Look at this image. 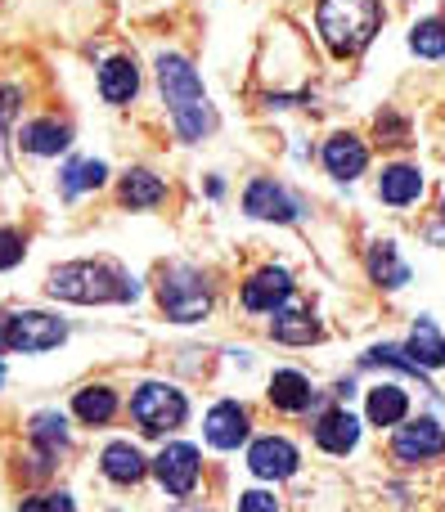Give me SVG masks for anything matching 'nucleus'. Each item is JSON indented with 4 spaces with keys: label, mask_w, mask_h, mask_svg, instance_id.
<instances>
[{
    "label": "nucleus",
    "mask_w": 445,
    "mask_h": 512,
    "mask_svg": "<svg viewBox=\"0 0 445 512\" xmlns=\"http://www.w3.org/2000/svg\"><path fill=\"white\" fill-rule=\"evenodd\" d=\"M158 95L167 104V117L185 144H203L216 131V108L203 90L198 68L185 54H158Z\"/></svg>",
    "instance_id": "f257e3e1"
},
{
    "label": "nucleus",
    "mask_w": 445,
    "mask_h": 512,
    "mask_svg": "<svg viewBox=\"0 0 445 512\" xmlns=\"http://www.w3.org/2000/svg\"><path fill=\"white\" fill-rule=\"evenodd\" d=\"M45 292L54 301H72V306H126L140 297V283L131 270L113 261H63L50 270Z\"/></svg>",
    "instance_id": "f03ea898"
},
{
    "label": "nucleus",
    "mask_w": 445,
    "mask_h": 512,
    "mask_svg": "<svg viewBox=\"0 0 445 512\" xmlns=\"http://www.w3.org/2000/svg\"><path fill=\"white\" fill-rule=\"evenodd\" d=\"M378 27H383L378 0H320L315 5V32L333 59H356L360 50H369Z\"/></svg>",
    "instance_id": "7ed1b4c3"
},
{
    "label": "nucleus",
    "mask_w": 445,
    "mask_h": 512,
    "mask_svg": "<svg viewBox=\"0 0 445 512\" xmlns=\"http://www.w3.org/2000/svg\"><path fill=\"white\" fill-rule=\"evenodd\" d=\"M158 306L171 324H198L212 315V288L194 265H162L158 274Z\"/></svg>",
    "instance_id": "20e7f679"
},
{
    "label": "nucleus",
    "mask_w": 445,
    "mask_h": 512,
    "mask_svg": "<svg viewBox=\"0 0 445 512\" xmlns=\"http://www.w3.org/2000/svg\"><path fill=\"white\" fill-rule=\"evenodd\" d=\"M131 418L140 423L144 436H167L176 427H185L189 418V400L180 387L171 382H140L131 396Z\"/></svg>",
    "instance_id": "39448f33"
},
{
    "label": "nucleus",
    "mask_w": 445,
    "mask_h": 512,
    "mask_svg": "<svg viewBox=\"0 0 445 512\" xmlns=\"http://www.w3.org/2000/svg\"><path fill=\"white\" fill-rule=\"evenodd\" d=\"M68 337V324L45 310H14L0 315V351H23V355H41Z\"/></svg>",
    "instance_id": "423d86ee"
},
{
    "label": "nucleus",
    "mask_w": 445,
    "mask_h": 512,
    "mask_svg": "<svg viewBox=\"0 0 445 512\" xmlns=\"http://www.w3.org/2000/svg\"><path fill=\"white\" fill-rule=\"evenodd\" d=\"M243 212L252 216V221H275V225H293L297 216H302V198L293 194L288 185H279V180L270 176H257L248 189H243Z\"/></svg>",
    "instance_id": "0eeeda50"
},
{
    "label": "nucleus",
    "mask_w": 445,
    "mask_h": 512,
    "mask_svg": "<svg viewBox=\"0 0 445 512\" xmlns=\"http://www.w3.org/2000/svg\"><path fill=\"white\" fill-rule=\"evenodd\" d=\"M198 472H203V463H198V450L189 441L162 445V454L153 459V477H158V486L167 490L171 499H189V495H194Z\"/></svg>",
    "instance_id": "6e6552de"
},
{
    "label": "nucleus",
    "mask_w": 445,
    "mask_h": 512,
    "mask_svg": "<svg viewBox=\"0 0 445 512\" xmlns=\"http://www.w3.org/2000/svg\"><path fill=\"white\" fill-rule=\"evenodd\" d=\"M445 454V427L437 418H414V423L396 427L392 436V459L405 463V468H419V463H432Z\"/></svg>",
    "instance_id": "1a4fd4ad"
},
{
    "label": "nucleus",
    "mask_w": 445,
    "mask_h": 512,
    "mask_svg": "<svg viewBox=\"0 0 445 512\" xmlns=\"http://www.w3.org/2000/svg\"><path fill=\"white\" fill-rule=\"evenodd\" d=\"M288 297H293V274H288L284 265H261L239 292V301H243L248 315H275Z\"/></svg>",
    "instance_id": "9d476101"
},
{
    "label": "nucleus",
    "mask_w": 445,
    "mask_h": 512,
    "mask_svg": "<svg viewBox=\"0 0 445 512\" xmlns=\"http://www.w3.org/2000/svg\"><path fill=\"white\" fill-rule=\"evenodd\" d=\"M297 468H302V454H297V445L288 441V436H261V441H252V450H248V472L252 477L288 481Z\"/></svg>",
    "instance_id": "9b49d317"
},
{
    "label": "nucleus",
    "mask_w": 445,
    "mask_h": 512,
    "mask_svg": "<svg viewBox=\"0 0 445 512\" xmlns=\"http://www.w3.org/2000/svg\"><path fill=\"white\" fill-rule=\"evenodd\" d=\"M320 158H324V171H329L333 180L351 185V180H360L365 176V167H369V144L360 140V135H351V131H338V135L324 140Z\"/></svg>",
    "instance_id": "f8f14e48"
},
{
    "label": "nucleus",
    "mask_w": 445,
    "mask_h": 512,
    "mask_svg": "<svg viewBox=\"0 0 445 512\" xmlns=\"http://www.w3.org/2000/svg\"><path fill=\"white\" fill-rule=\"evenodd\" d=\"M252 432V418L239 400H221V405L207 409V423H203V436L212 450H239Z\"/></svg>",
    "instance_id": "ddd939ff"
},
{
    "label": "nucleus",
    "mask_w": 445,
    "mask_h": 512,
    "mask_svg": "<svg viewBox=\"0 0 445 512\" xmlns=\"http://www.w3.org/2000/svg\"><path fill=\"white\" fill-rule=\"evenodd\" d=\"M135 95H140V63L131 54L104 59V68H99V99L108 108H126V104H135Z\"/></svg>",
    "instance_id": "4468645a"
},
{
    "label": "nucleus",
    "mask_w": 445,
    "mask_h": 512,
    "mask_svg": "<svg viewBox=\"0 0 445 512\" xmlns=\"http://www.w3.org/2000/svg\"><path fill=\"white\" fill-rule=\"evenodd\" d=\"M18 149L32 153V158H59L72 149V126L59 117H32V122L18 126Z\"/></svg>",
    "instance_id": "2eb2a0df"
},
{
    "label": "nucleus",
    "mask_w": 445,
    "mask_h": 512,
    "mask_svg": "<svg viewBox=\"0 0 445 512\" xmlns=\"http://www.w3.org/2000/svg\"><path fill=\"white\" fill-rule=\"evenodd\" d=\"M315 445L333 459H347L360 445V418L351 409H329V414L315 418Z\"/></svg>",
    "instance_id": "dca6fc26"
},
{
    "label": "nucleus",
    "mask_w": 445,
    "mask_h": 512,
    "mask_svg": "<svg viewBox=\"0 0 445 512\" xmlns=\"http://www.w3.org/2000/svg\"><path fill=\"white\" fill-rule=\"evenodd\" d=\"M27 436H32V450H36V472H50L54 459L68 450V418L59 409H45V414L32 418Z\"/></svg>",
    "instance_id": "f3484780"
},
{
    "label": "nucleus",
    "mask_w": 445,
    "mask_h": 512,
    "mask_svg": "<svg viewBox=\"0 0 445 512\" xmlns=\"http://www.w3.org/2000/svg\"><path fill=\"white\" fill-rule=\"evenodd\" d=\"M99 468H104V477L113 481V486H140V481L149 477L153 463L140 454V445H131V441H108L104 454H99Z\"/></svg>",
    "instance_id": "a211bd4d"
},
{
    "label": "nucleus",
    "mask_w": 445,
    "mask_h": 512,
    "mask_svg": "<svg viewBox=\"0 0 445 512\" xmlns=\"http://www.w3.org/2000/svg\"><path fill=\"white\" fill-rule=\"evenodd\" d=\"M117 198H122V207H131V212H153V207L167 203V185H162V176H153L149 167H131L117 180Z\"/></svg>",
    "instance_id": "6ab92c4d"
},
{
    "label": "nucleus",
    "mask_w": 445,
    "mask_h": 512,
    "mask_svg": "<svg viewBox=\"0 0 445 512\" xmlns=\"http://www.w3.org/2000/svg\"><path fill=\"white\" fill-rule=\"evenodd\" d=\"M378 198L387 207H414L423 198V171L414 162H392L378 176Z\"/></svg>",
    "instance_id": "aec40b11"
},
{
    "label": "nucleus",
    "mask_w": 445,
    "mask_h": 512,
    "mask_svg": "<svg viewBox=\"0 0 445 512\" xmlns=\"http://www.w3.org/2000/svg\"><path fill=\"white\" fill-rule=\"evenodd\" d=\"M270 337H275V342H288V346H306L320 337V324H315V315L302 306V301L288 297L284 306L275 310V319H270Z\"/></svg>",
    "instance_id": "412c9836"
},
{
    "label": "nucleus",
    "mask_w": 445,
    "mask_h": 512,
    "mask_svg": "<svg viewBox=\"0 0 445 512\" xmlns=\"http://www.w3.org/2000/svg\"><path fill=\"white\" fill-rule=\"evenodd\" d=\"M365 414L374 427H401L410 418V391L396 387V382H378L365 400Z\"/></svg>",
    "instance_id": "4be33fe9"
},
{
    "label": "nucleus",
    "mask_w": 445,
    "mask_h": 512,
    "mask_svg": "<svg viewBox=\"0 0 445 512\" xmlns=\"http://www.w3.org/2000/svg\"><path fill=\"white\" fill-rule=\"evenodd\" d=\"M104 185H108V162H99V158H72L59 167V194L68 198V203L90 194V189H104Z\"/></svg>",
    "instance_id": "5701e85b"
},
{
    "label": "nucleus",
    "mask_w": 445,
    "mask_h": 512,
    "mask_svg": "<svg viewBox=\"0 0 445 512\" xmlns=\"http://www.w3.org/2000/svg\"><path fill=\"white\" fill-rule=\"evenodd\" d=\"M405 355L419 364L423 373L428 369H445V333L432 324V315H423L419 324L410 328V342H405Z\"/></svg>",
    "instance_id": "b1692460"
},
{
    "label": "nucleus",
    "mask_w": 445,
    "mask_h": 512,
    "mask_svg": "<svg viewBox=\"0 0 445 512\" xmlns=\"http://www.w3.org/2000/svg\"><path fill=\"white\" fill-rule=\"evenodd\" d=\"M270 405L275 409H284V414H302V409H311V400H315V391H311V378L306 373H297V369H279L275 378H270Z\"/></svg>",
    "instance_id": "393cba45"
},
{
    "label": "nucleus",
    "mask_w": 445,
    "mask_h": 512,
    "mask_svg": "<svg viewBox=\"0 0 445 512\" xmlns=\"http://www.w3.org/2000/svg\"><path fill=\"white\" fill-rule=\"evenodd\" d=\"M72 414L81 418L86 427H104L117 418V391L113 387H81L72 396Z\"/></svg>",
    "instance_id": "a878e982"
},
{
    "label": "nucleus",
    "mask_w": 445,
    "mask_h": 512,
    "mask_svg": "<svg viewBox=\"0 0 445 512\" xmlns=\"http://www.w3.org/2000/svg\"><path fill=\"white\" fill-rule=\"evenodd\" d=\"M369 279H374L378 288H392V292L410 283V265L401 261L396 243H374V248H369Z\"/></svg>",
    "instance_id": "bb28decb"
},
{
    "label": "nucleus",
    "mask_w": 445,
    "mask_h": 512,
    "mask_svg": "<svg viewBox=\"0 0 445 512\" xmlns=\"http://www.w3.org/2000/svg\"><path fill=\"white\" fill-rule=\"evenodd\" d=\"M410 50L419 59H445V18L432 14V18H419L410 27Z\"/></svg>",
    "instance_id": "cd10ccee"
},
{
    "label": "nucleus",
    "mask_w": 445,
    "mask_h": 512,
    "mask_svg": "<svg viewBox=\"0 0 445 512\" xmlns=\"http://www.w3.org/2000/svg\"><path fill=\"white\" fill-rule=\"evenodd\" d=\"M23 256H27L23 230H14V225H0V270H14V265H23Z\"/></svg>",
    "instance_id": "c85d7f7f"
},
{
    "label": "nucleus",
    "mask_w": 445,
    "mask_h": 512,
    "mask_svg": "<svg viewBox=\"0 0 445 512\" xmlns=\"http://www.w3.org/2000/svg\"><path fill=\"white\" fill-rule=\"evenodd\" d=\"M18 512H77V499L68 490H50V495H36V499H23Z\"/></svg>",
    "instance_id": "c756f323"
},
{
    "label": "nucleus",
    "mask_w": 445,
    "mask_h": 512,
    "mask_svg": "<svg viewBox=\"0 0 445 512\" xmlns=\"http://www.w3.org/2000/svg\"><path fill=\"white\" fill-rule=\"evenodd\" d=\"M18 104H23V90L9 81V86H0V144H5V135H9V126H14V117H18Z\"/></svg>",
    "instance_id": "7c9ffc66"
},
{
    "label": "nucleus",
    "mask_w": 445,
    "mask_h": 512,
    "mask_svg": "<svg viewBox=\"0 0 445 512\" xmlns=\"http://www.w3.org/2000/svg\"><path fill=\"white\" fill-rule=\"evenodd\" d=\"M239 512H279V499L270 490H248L239 495Z\"/></svg>",
    "instance_id": "2f4dec72"
},
{
    "label": "nucleus",
    "mask_w": 445,
    "mask_h": 512,
    "mask_svg": "<svg viewBox=\"0 0 445 512\" xmlns=\"http://www.w3.org/2000/svg\"><path fill=\"white\" fill-rule=\"evenodd\" d=\"M0 387H5V360H0Z\"/></svg>",
    "instance_id": "473e14b6"
},
{
    "label": "nucleus",
    "mask_w": 445,
    "mask_h": 512,
    "mask_svg": "<svg viewBox=\"0 0 445 512\" xmlns=\"http://www.w3.org/2000/svg\"><path fill=\"white\" fill-rule=\"evenodd\" d=\"M441 216H445V203H441Z\"/></svg>",
    "instance_id": "72a5a7b5"
},
{
    "label": "nucleus",
    "mask_w": 445,
    "mask_h": 512,
    "mask_svg": "<svg viewBox=\"0 0 445 512\" xmlns=\"http://www.w3.org/2000/svg\"><path fill=\"white\" fill-rule=\"evenodd\" d=\"M194 512H203V508H194Z\"/></svg>",
    "instance_id": "f704fd0d"
}]
</instances>
